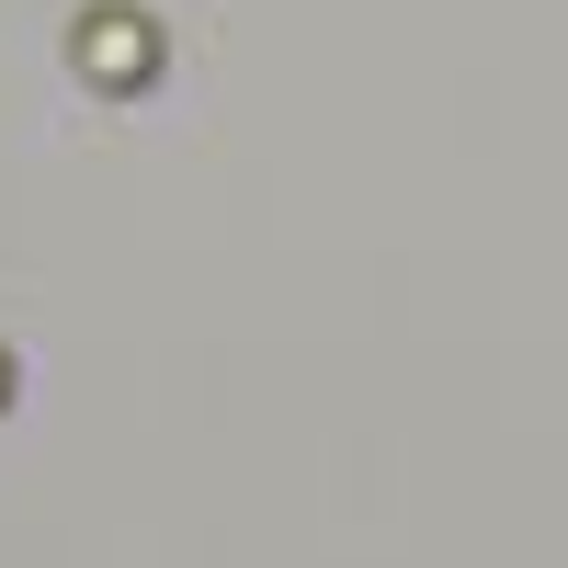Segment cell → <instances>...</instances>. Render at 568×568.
Returning <instances> with one entry per match:
<instances>
[{
	"instance_id": "7a4b0ae2",
	"label": "cell",
	"mask_w": 568,
	"mask_h": 568,
	"mask_svg": "<svg viewBox=\"0 0 568 568\" xmlns=\"http://www.w3.org/2000/svg\"><path fill=\"white\" fill-rule=\"evenodd\" d=\"M0 387H12V375H0Z\"/></svg>"
},
{
	"instance_id": "6da1fadb",
	"label": "cell",
	"mask_w": 568,
	"mask_h": 568,
	"mask_svg": "<svg viewBox=\"0 0 568 568\" xmlns=\"http://www.w3.org/2000/svg\"><path fill=\"white\" fill-rule=\"evenodd\" d=\"M80 58H91V80H103V91H136V80H149V58H160V45H149V23H136V12H91Z\"/></svg>"
}]
</instances>
